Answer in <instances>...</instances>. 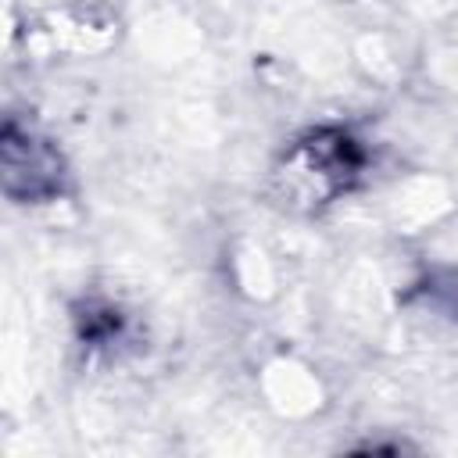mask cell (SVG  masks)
Masks as SVG:
<instances>
[{"mask_svg":"<svg viewBox=\"0 0 458 458\" xmlns=\"http://www.w3.org/2000/svg\"><path fill=\"white\" fill-rule=\"evenodd\" d=\"M358 165L361 161H358L354 140L326 129V132H311L286 154V161L279 168V182H283V193L290 197V204L315 208V204L333 200L340 190H347Z\"/></svg>","mask_w":458,"mask_h":458,"instance_id":"obj_1","label":"cell"},{"mask_svg":"<svg viewBox=\"0 0 458 458\" xmlns=\"http://www.w3.org/2000/svg\"><path fill=\"white\" fill-rule=\"evenodd\" d=\"M4 179H7V193L11 197H50L61 186V157L36 136L21 132L14 125H7L4 132Z\"/></svg>","mask_w":458,"mask_h":458,"instance_id":"obj_2","label":"cell"}]
</instances>
